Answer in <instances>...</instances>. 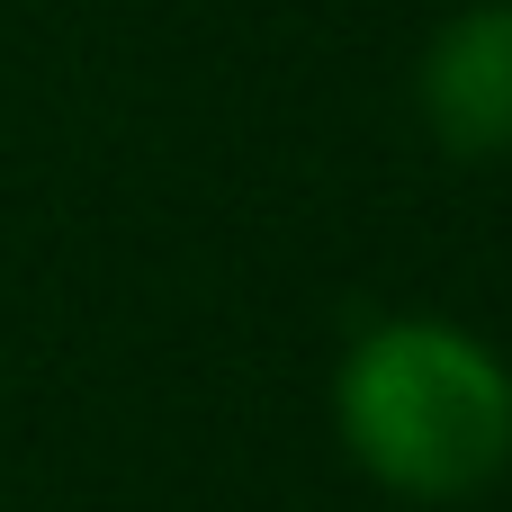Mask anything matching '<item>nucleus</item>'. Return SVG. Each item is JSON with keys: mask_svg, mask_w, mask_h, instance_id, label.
<instances>
[{"mask_svg": "<svg viewBox=\"0 0 512 512\" xmlns=\"http://www.w3.org/2000/svg\"><path fill=\"white\" fill-rule=\"evenodd\" d=\"M351 468L405 504H468L512 468V369L450 315H387L333 369Z\"/></svg>", "mask_w": 512, "mask_h": 512, "instance_id": "nucleus-1", "label": "nucleus"}, {"mask_svg": "<svg viewBox=\"0 0 512 512\" xmlns=\"http://www.w3.org/2000/svg\"><path fill=\"white\" fill-rule=\"evenodd\" d=\"M414 108L450 162H504L512 153V0L450 9L414 63Z\"/></svg>", "mask_w": 512, "mask_h": 512, "instance_id": "nucleus-2", "label": "nucleus"}]
</instances>
